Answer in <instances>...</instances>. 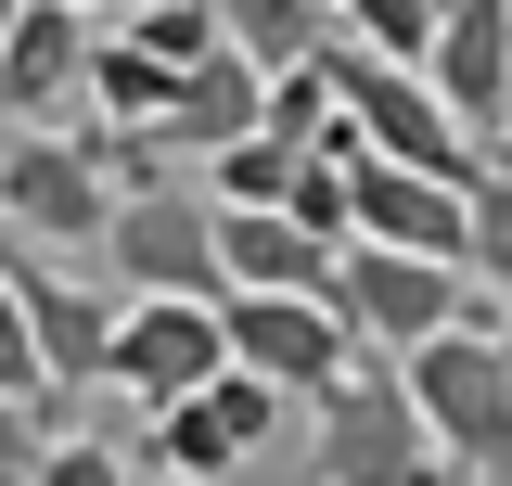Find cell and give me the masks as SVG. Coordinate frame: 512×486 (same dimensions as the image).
I'll list each match as a JSON object with an SVG mask.
<instances>
[{
  "label": "cell",
  "mask_w": 512,
  "mask_h": 486,
  "mask_svg": "<svg viewBox=\"0 0 512 486\" xmlns=\"http://www.w3.org/2000/svg\"><path fill=\"white\" fill-rule=\"evenodd\" d=\"M205 371H231V346H218V295H128L116 307L103 384H116L128 410H167V397H192Z\"/></svg>",
  "instance_id": "ba28073f"
},
{
  "label": "cell",
  "mask_w": 512,
  "mask_h": 486,
  "mask_svg": "<svg viewBox=\"0 0 512 486\" xmlns=\"http://www.w3.org/2000/svg\"><path fill=\"white\" fill-rule=\"evenodd\" d=\"M77 52H90V13H64V0H13V26H0V116L77 128Z\"/></svg>",
  "instance_id": "4fadbf2b"
},
{
  "label": "cell",
  "mask_w": 512,
  "mask_h": 486,
  "mask_svg": "<svg viewBox=\"0 0 512 486\" xmlns=\"http://www.w3.org/2000/svg\"><path fill=\"white\" fill-rule=\"evenodd\" d=\"M256 116H269V77H256L244 52H205V64H180V90H167L154 141H167V167H205V154L256 141Z\"/></svg>",
  "instance_id": "5bb4252c"
},
{
  "label": "cell",
  "mask_w": 512,
  "mask_h": 486,
  "mask_svg": "<svg viewBox=\"0 0 512 486\" xmlns=\"http://www.w3.org/2000/svg\"><path fill=\"white\" fill-rule=\"evenodd\" d=\"M90 256H103L116 295H218V231H205V192L192 180L116 192V218H103Z\"/></svg>",
  "instance_id": "52a82bcc"
},
{
  "label": "cell",
  "mask_w": 512,
  "mask_h": 486,
  "mask_svg": "<svg viewBox=\"0 0 512 486\" xmlns=\"http://www.w3.org/2000/svg\"><path fill=\"white\" fill-rule=\"evenodd\" d=\"M218 13V52H244L256 77H282V64H308L333 26H320V0H205Z\"/></svg>",
  "instance_id": "e0dca14e"
},
{
  "label": "cell",
  "mask_w": 512,
  "mask_h": 486,
  "mask_svg": "<svg viewBox=\"0 0 512 486\" xmlns=\"http://www.w3.org/2000/svg\"><path fill=\"white\" fill-rule=\"evenodd\" d=\"M218 346H231V371L282 384V397H320L359 359V333L333 320V295H218Z\"/></svg>",
  "instance_id": "9c48e42d"
},
{
  "label": "cell",
  "mask_w": 512,
  "mask_h": 486,
  "mask_svg": "<svg viewBox=\"0 0 512 486\" xmlns=\"http://www.w3.org/2000/svg\"><path fill=\"white\" fill-rule=\"evenodd\" d=\"M64 13H90V26H116V13H128V0H64Z\"/></svg>",
  "instance_id": "d4e9b609"
},
{
  "label": "cell",
  "mask_w": 512,
  "mask_h": 486,
  "mask_svg": "<svg viewBox=\"0 0 512 486\" xmlns=\"http://www.w3.org/2000/svg\"><path fill=\"white\" fill-rule=\"evenodd\" d=\"M320 13H333V39H359L384 64H423V39H436V0H320Z\"/></svg>",
  "instance_id": "ffe728a7"
},
{
  "label": "cell",
  "mask_w": 512,
  "mask_h": 486,
  "mask_svg": "<svg viewBox=\"0 0 512 486\" xmlns=\"http://www.w3.org/2000/svg\"><path fill=\"white\" fill-rule=\"evenodd\" d=\"M500 154H512V116H500Z\"/></svg>",
  "instance_id": "4316f807"
},
{
  "label": "cell",
  "mask_w": 512,
  "mask_h": 486,
  "mask_svg": "<svg viewBox=\"0 0 512 486\" xmlns=\"http://www.w3.org/2000/svg\"><path fill=\"white\" fill-rule=\"evenodd\" d=\"M346 154H359V141H333V154H295V167H282V218H295L308 243H333V256H346Z\"/></svg>",
  "instance_id": "d6986e66"
},
{
  "label": "cell",
  "mask_w": 512,
  "mask_h": 486,
  "mask_svg": "<svg viewBox=\"0 0 512 486\" xmlns=\"http://www.w3.org/2000/svg\"><path fill=\"white\" fill-rule=\"evenodd\" d=\"M333 320L359 333V359H397V346H423V333H448V320H474V269H448V256H384V243H346L333 256Z\"/></svg>",
  "instance_id": "5b68a950"
},
{
  "label": "cell",
  "mask_w": 512,
  "mask_h": 486,
  "mask_svg": "<svg viewBox=\"0 0 512 486\" xmlns=\"http://www.w3.org/2000/svg\"><path fill=\"white\" fill-rule=\"evenodd\" d=\"M320 90H333V116H346L359 154H384V167H436V180H474V141L448 128V103L423 90V64H384V52H359V39H320Z\"/></svg>",
  "instance_id": "277c9868"
},
{
  "label": "cell",
  "mask_w": 512,
  "mask_h": 486,
  "mask_svg": "<svg viewBox=\"0 0 512 486\" xmlns=\"http://www.w3.org/2000/svg\"><path fill=\"white\" fill-rule=\"evenodd\" d=\"M461 269H474L487 307H512V167L500 180H487V167L461 180Z\"/></svg>",
  "instance_id": "ac0fdd59"
},
{
  "label": "cell",
  "mask_w": 512,
  "mask_h": 486,
  "mask_svg": "<svg viewBox=\"0 0 512 486\" xmlns=\"http://www.w3.org/2000/svg\"><path fill=\"white\" fill-rule=\"evenodd\" d=\"M167 90H180V64H154L128 26H90V52H77V128H154Z\"/></svg>",
  "instance_id": "2e32d148"
},
{
  "label": "cell",
  "mask_w": 512,
  "mask_h": 486,
  "mask_svg": "<svg viewBox=\"0 0 512 486\" xmlns=\"http://www.w3.org/2000/svg\"><path fill=\"white\" fill-rule=\"evenodd\" d=\"M0 282H13V307H26V346H39V384H52L64 410L103 384V333H116V307L90 295L77 269H26V243L0 231Z\"/></svg>",
  "instance_id": "8fae6325"
},
{
  "label": "cell",
  "mask_w": 512,
  "mask_h": 486,
  "mask_svg": "<svg viewBox=\"0 0 512 486\" xmlns=\"http://www.w3.org/2000/svg\"><path fill=\"white\" fill-rule=\"evenodd\" d=\"M218 231V295H320L333 282V243H308L282 205H205Z\"/></svg>",
  "instance_id": "9a60e30c"
},
{
  "label": "cell",
  "mask_w": 512,
  "mask_h": 486,
  "mask_svg": "<svg viewBox=\"0 0 512 486\" xmlns=\"http://www.w3.org/2000/svg\"><path fill=\"white\" fill-rule=\"evenodd\" d=\"M269 448H295V397H282V384H256V371H205L192 397L141 410V474H154V486H167V474L231 486V474H256Z\"/></svg>",
  "instance_id": "3957f363"
},
{
  "label": "cell",
  "mask_w": 512,
  "mask_h": 486,
  "mask_svg": "<svg viewBox=\"0 0 512 486\" xmlns=\"http://www.w3.org/2000/svg\"><path fill=\"white\" fill-rule=\"evenodd\" d=\"M500 359H512V307H500Z\"/></svg>",
  "instance_id": "484cf974"
},
{
  "label": "cell",
  "mask_w": 512,
  "mask_h": 486,
  "mask_svg": "<svg viewBox=\"0 0 512 486\" xmlns=\"http://www.w3.org/2000/svg\"><path fill=\"white\" fill-rule=\"evenodd\" d=\"M39 435H52V410L0 397V486H26V461H39Z\"/></svg>",
  "instance_id": "cb8c5ba5"
},
{
  "label": "cell",
  "mask_w": 512,
  "mask_h": 486,
  "mask_svg": "<svg viewBox=\"0 0 512 486\" xmlns=\"http://www.w3.org/2000/svg\"><path fill=\"white\" fill-rule=\"evenodd\" d=\"M26 486H141V461H116L103 435H39V461H26Z\"/></svg>",
  "instance_id": "7402d4cb"
},
{
  "label": "cell",
  "mask_w": 512,
  "mask_h": 486,
  "mask_svg": "<svg viewBox=\"0 0 512 486\" xmlns=\"http://www.w3.org/2000/svg\"><path fill=\"white\" fill-rule=\"evenodd\" d=\"M167 486H180V474H167Z\"/></svg>",
  "instance_id": "f1b7e54d"
},
{
  "label": "cell",
  "mask_w": 512,
  "mask_h": 486,
  "mask_svg": "<svg viewBox=\"0 0 512 486\" xmlns=\"http://www.w3.org/2000/svg\"><path fill=\"white\" fill-rule=\"evenodd\" d=\"M116 26H128L154 64H205V52H218V13H205V0H128Z\"/></svg>",
  "instance_id": "44dd1931"
},
{
  "label": "cell",
  "mask_w": 512,
  "mask_h": 486,
  "mask_svg": "<svg viewBox=\"0 0 512 486\" xmlns=\"http://www.w3.org/2000/svg\"><path fill=\"white\" fill-rule=\"evenodd\" d=\"M423 90L448 103L461 141H500V116H512V0H436Z\"/></svg>",
  "instance_id": "30bf717a"
},
{
  "label": "cell",
  "mask_w": 512,
  "mask_h": 486,
  "mask_svg": "<svg viewBox=\"0 0 512 486\" xmlns=\"http://www.w3.org/2000/svg\"><path fill=\"white\" fill-rule=\"evenodd\" d=\"M397 384H410V410L436 435V461L461 486H512V359H500V307H474V320H448L423 346H397Z\"/></svg>",
  "instance_id": "6da1fadb"
},
{
  "label": "cell",
  "mask_w": 512,
  "mask_h": 486,
  "mask_svg": "<svg viewBox=\"0 0 512 486\" xmlns=\"http://www.w3.org/2000/svg\"><path fill=\"white\" fill-rule=\"evenodd\" d=\"M295 448H308V486H461L436 461L423 410H410L397 359H346L333 384H320V410H308Z\"/></svg>",
  "instance_id": "7a4b0ae2"
},
{
  "label": "cell",
  "mask_w": 512,
  "mask_h": 486,
  "mask_svg": "<svg viewBox=\"0 0 512 486\" xmlns=\"http://www.w3.org/2000/svg\"><path fill=\"white\" fill-rule=\"evenodd\" d=\"M346 243L448 256V269H461V180H436V167H384V154H346Z\"/></svg>",
  "instance_id": "7c38bea8"
},
{
  "label": "cell",
  "mask_w": 512,
  "mask_h": 486,
  "mask_svg": "<svg viewBox=\"0 0 512 486\" xmlns=\"http://www.w3.org/2000/svg\"><path fill=\"white\" fill-rule=\"evenodd\" d=\"M116 218V180H103V154H90V128H26L13 154H0V231L39 243V256H90Z\"/></svg>",
  "instance_id": "8992f818"
},
{
  "label": "cell",
  "mask_w": 512,
  "mask_h": 486,
  "mask_svg": "<svg viewBox=\"0 0 512 486\" xmlns=\"http://www.w3.org/2000/svg\"><path fill=\"white\" fill-rule=\"evenodd\" d=\"M0 26H13V0H0Z\"/></svg>",
  "instance_id": "83f0119b"
},
{
  "label": "cell",
  "mask_w": 512,
  "mask_h": 486,
  "mask_svg": "<svg viewBox=\"0 0 512 486\" xmlns=\"http://www.w3.org/2000/svg\"><path fill=\"white\" fill-rule=\"evenodd\" d=\"M205 167H218V192H205V205H282V167H295V154H282V141L256 128V141H231V154H205Z\"/></svg>",
  "instance_id": "603a6c76"
}]
</instances>
